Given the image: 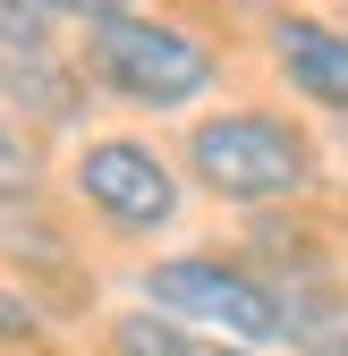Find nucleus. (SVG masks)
Listing matches in <instances>:
<instances>
[{
    "label": "nucleus",
    "instance_id": "2",
    "mask_svg": "<svg viewBox=\"0 0 348 356\" xmlns=\"http://www.w3.org/2000/svg\"><path fill=\"white\" fill-rule=\"evenodd\" d=\"M85 68H94V85H111L119 102H145V111H179L212 85V51L196 34L127 17V9L85 26Z\"/></svg>",
    "mask_w": 348,
    "mask_h": 356
},
{
    "label": "nucleus",
    "instance_id": "7",
    "mask_svg": "<svg viewBox=\"0 0 348 356\" xmlns=\"http://www.w3.org/2000/svg\"><path fill=\"white\" fill-rule=\"evenodd\" d=\"M52 51V0H0V60Z\"/></svg>",
    "mask_w": 348,
    "mask_h": 356
},
{
    "label": "nucleus",
    "instance_id": "11",
    "mask_svg": "<svg viewBox=\"0 0 348 356\" xmlns=\"http://www.w3.org/2000/svg\"><path fill=\"white\" fill-rule=\"evenodd\" d=\"M52 9H68V17H85V26H94V17H119L127 0H52Z\"/></svg>",
    "mask_w": 348,
    "mask_h": 356
},
{
    "label": "nucleus",
    "instance_id": "5",
    "mask_svg": "<svg viewBox=\"0 0 348 356\" xmlns=\"http://www.w3.org/2000/svg\"><path fill=\"white\" fill-rule=\"evenodd\" d=\"M272 51H280L289 85H297L306 102H323V111H348V34H331V26H315V17H280Z\"/></svg>",
    "mask_w": 348,
    "mask_h": 356
},
{
    "label": "nucleus",
    "instance_id": "8",
    "mask_svg": "<svg viewBox=\"0 0 348 356\" xmlns=\"http://www.w3.org/2000/svg\"><path fill=\"white\" fill-rule=\"evenodd\" d=\"M111 339H119V356H187V331L170 323L161 305H153V314H127Z\"/></svg>",
    "mask_w": 348,
    "mask_h": 356
},
{
    "label": "nucleus",
    "instance_id": "9",
    "mask_svg": "<svg viewBox=\"0 0 348 356\" xmlns=\"http://www.w3.org/2000/svg\"><path fill=\"white\" fill-rule=\"evenodd\" d=\"M34 145L17 136V127H0V204H17V195H34Z\"/></svg>",
    "mask_w": 348,
    "mask_h": 356
},
{
    "label": "nucleus",
    "instance_id": "1",
    "mask_svg": "<svg viewBox=\"0 0 348 356\" xmlns=\"http://www.w3.org/2000/svg\"><path fill=\"white\" fill-rule=\"evenodd\" d=\"M187 170L230 204H280L315 178V145L272 111H221L187 136Z\"/></svg>",
    "mask_w": 348,
    "mask_h": 356
},
{
    "label": "nucleus",
    "instance_id": "3",
    "mask_svg": "<svg viewBox=\"0 0 348 356\" xmlns=\"http://www.w3.org/2000/svg\"><path fill=\"white\" fill-rule=\"evenodd\" d=\"M145 297L161 305L170 323H212V331H238V339H280L289 331V305L280 289H264L255 272H230L212 254H179V263H153Z\"/></svg>",
    "mask_w": 348,
    "mask_h": 356
},
{
    "label": "nucleus",
    "instance_id": "10",
    "mask_svg": "<svg viewBox=\"0 0 348 356\" xmlns=\"http://www.w3.org/2000/svg\"><path fill=\"white\" fill-rule=\"evenodd\" d=\"M34 331H42V314H34L26 297H9V289H0V339H34Z\"/></svg>",
    "mask_w": 348,
    "mask_h": 356
},
{
    "label": "nucleus",
    "instance_id": "12",
    "mask_svg": "<svg viewBox=\"0 0 348 356\" xmlns=\"http://www.w3.org/2000/svg\"><path fill=\"white\" fill-rule=\"evenodd\" d=\"M187 356H246V348H230V339H187Z\"/></svg>",
    "mask_w": 348,
    "mask_h": 356
},
{
    "label": "nucleus",
    "instance_id": "6",
    "mask_svg": "<svg viewBox=\"0 0 348 356\" xmlns=\"http://www.w3.org/2000/svg\"><path fill=\"white\" fill-rule=\"evenodd\" d=\"M0 94H9L26 119H42V127H68L85 102H77V76L52 60V51H26V60H0Z\"/></svg>",
    "mask_w": 348,
    "mask_h": 356
},
{
    "label": "nucleus",
    "instance_id": "4",
    "mask_svg": "<svg viewBox=\"0 0 348 356\" xmlns=\"http://www.w3.org/2000/svg\"><path fill=\"white\" fill-rule=\"evenodd\" d=\"M77 195L94 204L111 229H161V220L179 212V178H170V161L153 145L102 136V145H85V161H77Z\"/></svg>",
    "mask_w": 348,
    "mask_h": 356
},
{
    "label": "nucleus",
    "instance_id": "13",
    "mask_svg": "<svg viewBox=\"0 0 348 356\" xmlns=\"http://www.w3.org/2000/svg\"><path fill=\"white\" fill-rule=\"evenodd\" d=\"M340 356H348V339H340Z\"/></svg>",
    "mask_w": 348,
    "mask_h": 356
}]
</instances>
